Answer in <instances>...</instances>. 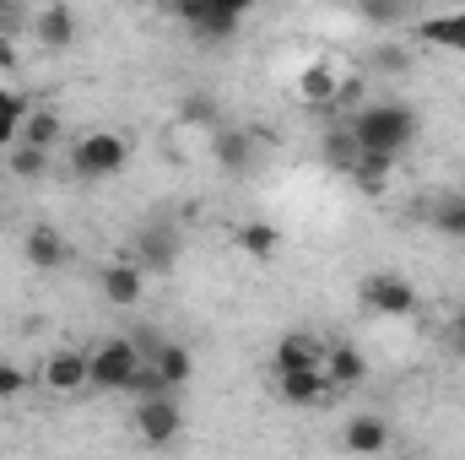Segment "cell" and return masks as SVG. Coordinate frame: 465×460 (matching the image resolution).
<instances>
[{
    "mask_svg": "<svg viewBox=\"0 0 465 460\" xmlns=\"http://www.w3.org/2000/svg\"><path fill=\"white\" fill-rule=\"evenodd\" d=\"M357 152H384V157H401L411 141H417V115L406 104H373L347 125Z\"/></svg>",
    "mask_w": 465,
    "mask_h": 460,
    "instance_id": "6da1fadb",
    "label": "cell"
},
{
    "mask_svg": "<svg viewBox=\"0 0 465 460\" xmlns=\"http://www.w3.org/2000/svg\"><path fill=\"white\" fill-rule=\"evenodd\" d=\"M124 163H130V141L119 130H87L71 146V174H82V179H114Z\"/></svg>",
    "mask_w": 465,
    "mask_h": 460,
    "instance_id": "7a4b0ae2",
    "label": "cell"
},
{
    "mask_svg": "<svg viewBox=\"0 0 465 460\" xmlns=\"http://www.w3.org/2000/svg\"><path fill=\"white\" fill-rule=\"evenodd\" d=\"M141 363H146V352L135 342H124V336L98 342L87 352V385H93V390H130V379H135Z\"/></svg>",
    "mask_w": 465,
    "mask_h": 460,
    "instance_id": "3957f363",
    "label": "cell"
},
{
    "mask_svg": "<svg viewBox=\"0 0 465 460\" xmlns=\"http://www.w3.org/2000/svg\"><path fill=\"white\" fill-rule=\"evenodd\" d=\"M357 298H362L373 315H384V320H406V315H417V287H411L406 276H390V271L362 276Z\"/></svg>",
    "mask_w": 465,
    "mask_h": 460,
    "instance_id": "277c9868",
    "label": "cell"
},
{
    "mask_svg": "<svg viewBox=\"0 0 465 460\" xmlns=\"http://www.w3.org/2000/svg\"><path fill=\"white\" fill-rule=\"evenodd\" d=\"M179 428H184V417H179V401H173V390L141 395V406H135V434H141L152 450L173 445V439H179Z\"/></svg>",
    "mask_w": 465,
    "mask_h": 460,
    "instance_id": "5b68a950",
    "label": "cell"
},
{
    "mask_svg": "<svg viewBox=\"0 0 465 460\" xmlns=\"http://www.w3.org/2000/svg\"><path fill=\"white\" fill-rule=\"evenodd\" d=\"M168 11L201 38V44H223V38H232L238 33V16H228V11H217L212 0H168Z\"/></svg>",
    "mask_w": 465,
    "mask_h": 460,
    "instance_id": "8992f818",
    "label": "cell"
},
{
    "mask_svg": "<svg viewBox=\"0 0 465 460\" xmlns=\"http://www.w3.org/2000/svg\"><path fill=\"white\" fill-rule=\"evenodd\" d=\"M325 346L314 331H287L271 352V374H298V368H325Z\"/></svg>",
    "mask_w": 465,
    "mask_h": 460,
    "instance_id": "52a82bcc",
    "label": "cell"
},
{
    "mask_svg": "<svg viewBox=\"0 0 465 460\" xmlns=\"http://www.w3.org/2000/svg\"><path fill=\"white\" fill-rule=\"evenodd\" d=\"M98 287H104V298H109L114 309H130V304H141V293H146V271H141V260H109V265L98 271Z\"/></svg>",
    "mask_w": 465,
    "mask_h": 460,
    "instance_id": "ba28073f",
    "label": "cell"
},
{
    "mask_svg": "<svg viewBox=\"0 0 465 460\" xmlns=\"http://www.w3.org/2000/svg\"><path fill=\"white\" fill-rule=\"evenodd\" d=\"M130 260H141V271L146 276H163V271H173V260H179V238L168 228H141L135 233V255Z\"/></svg>",
    "mask_w": 465,
    "mask_h": 460,
    "instance_id": "9c48e42d",
    "label": "cell"
},
{
    "mask_svg": "<svg viewBox=\"0 0 465 460\" xmlns=\"http://www.w3.org/2000/svg\"><path fill=\"white\" fill-rule=\"evenodd\" d=\"M276 390H282L287 406H320L336 385H331L325 368H298V374H276Z\"/></svg>",
    "mask_w": 465,
    "mask_h": 460,
    "instance_id": "30bf717a",
    "label": "cell"
},
{
    "mask_svg": "<svg viewBox=\"0 0 465 460\" xmlns=\"http://www.w3.org/2000/svg\"><path fill=\"white\" fill-rule=\"evenodd\" d=\"M22 255H27V265H38V271H60V265L71 260V244H65L60 228L38 223V228H27V238H22Z\"/></svg>",
    "mask_w": 465,
    "mask_h": 460,
    "instance_id": "8fae6325",
    "label": "cell"
},
{
    "mask_svg": "<svg viewBox=\"0 0 465 460\" xmlns=\"http://www.w3.org/2000/svg\"><path fill=\"white\" fill-rule=\"evenodd\" d=\"M44 385H49L54 395H76V390H87V352H49V363H44Z\"/></svg>",
    "mask_w": 465,
    "mask_h": 460,
    "instance_id": "7c38bea8",
    "label": "cell"
},
{
    "mask_svg": "<svg viewBox=\"0 0 465 460\" xmlns=\"http://www.w3.org/2000/svg\"><path fill=\"white\" fill-rule=\"evenodd\" d=\"M146 357H152V368L163 374V385H168V390L190 385V374H195V357H190V346H179V342H157Z\"/></svg>",
    "mask_w": 465,
    "mask_h": 460,
    "instance_id": "4fadbf2b",
    "label": "cell"
},
{
    "mask_svg": "<svg viewBox=\"0 0 465 460\" xmlns=\"http://www.w3.org/2000/svg\"><path fill=\"white\" fill-rule=\"evenodd\" d=\"M325 374H331V385H336V390H351V385H362L368 363H362V352H357V346L331 342V346H325Z\"/></svg>",
    "mask_w": 465,
    "mask_h": 460,
    "instance_id": "5bb4252c",
    "label": "cell"
},
{
    "mask_svg": "<svg viewBox=\"0 0 465 460\" xmlns=\"http://www.w3.org/2000/svg\"><path fill=\"white\" fill-rule=\"evenodd\" d=\"M33 33H38L44 49H71V44H76V16H71L65 5H44L38 22H33Z\"/></svg>",
    "mask_w": 465,
    "mask_h": 460,
    "instance_id": "9a60e30c",
    "label": "cell"
},
{
    "mask_svg": "<svg viewBox=\"0 0 465 460\" xmlns=\"http://www.w3.org/2000/svg\"><path fill=\"white\" fill-rule=\"evenodd\" d=\"M341 445L357 455H379V450H390V428H384V417H351Z\"/></svg>",
    "mask_w": 465,
    "mask_h": 460,
    "instance_id": "2e32d148",
    "label": "cell"
},
{
    "mask_svg": "<svg viewBox=\"0 0 465 460\" xmlns=\"http://www.w3.org/2000/svg\"><path fill=\"white\" fill-rule=\"evenodd\" d=\"M232 244H238L243 255H254V260H276L282 228H276V223H243V228L232 233Z\"/></svg>",
    "mask_w": 465,
    "mask_h": 460,
    "instance_id": "e0dca14e",
    "label": "cell"
},
{
    "mask_svg": "<svg viewBox=\"0 0 465 460\" xmlns=\"http://www.w3.org/2000/svg\"><path fill=\"white\" fill-rule=\"evenodd\" d=\"M298 93H303V104H336V93H341V76L331 71V65H303V76H298Z\"/></svg>",
    "mask_w": 465,
    "mask_h": 460,
    "instance_id": "ac0fdd59",
    "label": "cell"
},
{
    "mask_svg": "<svg viewBox=\"0 0 465 460\" xmlns=\"http://www.w3.org/2000/svg\"><path fill=\"white\" fill-rule=\"evenodd\" d=\"M422 44H439V49H455V55H465V11L428 16V22H422Z\"/></svg>",
    "mask_w": 465,
    "mask_h": 460,
    "instance_id": "d6986e66",
    "label": "cell"
},
{
    "mask_svg": "<svg viewBox=\"0 0 465 460\" xmlns=\"http://www.w3.org/2000/svg\"><path fill=\"white\" fill-rule=\"evenodd\" d=\"M16 141H33V146H54V141H60V115H54V109H33V115H22V130H16Z\"/></svg>",
    "mask_w": 465,
    "mask_h": 460,
    "instance_id": "ffe728a7",
    "label": "cell"
},
{
    "mask_svg": "<svg viewBox=\"0 0 465 460\" xmlns=\"http://www.w3.org/2000/svg\"><path fill=\"white\" fill-rule=\"evenodd\" d=\"M249 152H254V146H249V135H243V130H223V135H217V163H223L228 174H243V168L254 163Z\"/></svg>",
    "mask_w": 465,
    "mask_h": 460,
    "instance_id": "44dd1931",
    "label": "cell"
},
{
    "mask_svg": "<svg viewBox=\"0 0 465 460\" xmlns=\"http://www.w3.org/2000/svg\"><path fill=\"white\" fill-rule=\"evenodd\" d=\"M49 168V146H33V141H11V174L16 179H38Z\"/></svg>",
    "mask_w": 465,
    "mask_h": 460,
    "instance_id": "7402d4cb",
    "label": "cell"
},
{
    "mask_svg": "<svg viewBox=\"0 0 465 460\" xmlns=\"http://www.w3.org/2000/svg\"><path fill=\"white\" fill-rule=\"evenodd\" d=\"M433 223H439V233H450V238H465V195H444L433 206Z\"/></svg>",
    "mask_w": 465,
    "mask_h": 460,
    "instance_id": "603a6c76",
    "label": "cell"
},
{
    "mask_svg": "<svg viewBox=\"0 0 465 460\" xmlns=\"http://www.w3.org/2000/svg\"><path fill=\"white\" fill-rule=\"evenodd\" d=\"M22 115H27V104H22V98H11V93H0V146H11V141H16Z\"/></svg>",
    "mask_w": 465,
    "mask_h": 460,
    "instance_id": "cb8c5ba5",
    "label": "cell"
},
{
    "mask_svg": "<svg viewBox=\"0 0 465 460\" xmlns=\"http://www.w3.org/2000/svg\"><path fill=\"white\" fill-rule=\"evenodd\" d=\"M325 163H331V168H341V174L357 163V141H351V130H336V135L325 141Z\"/></svg>",
    "mask_w": 465,
    "mask_h": 460,
    "instance_id": "d4e9b609",
    "label": "cell"
},
{
    "mask_svg": "<svg viewBox=\"0 0 465 460\" xmlns=\"http://www.w3.org/2000/svg\"><path fill=\"white\" fill-rule=\"evenodd\" d=\"M22 390H27V374H22L16 363H5V357H0V401H16Z\"/></svg>",
    "mask_w": 465,
    "mask_h": 460,
    "instance_id": "484cf974",
    "label": "cell"
},
{
    "mask_svg": "<svg viewBox=\"0 0 465 460\" xmlns=\"http://www.w3.org/2000/svg\"><path fill=\"white\" fill-rule=\"evenodd\" d=\"M179 119H184V125H212V119H217V104H212V98H184V104H179Z\"/></svg>",
    "mask_w": 465,
    "mask_h": 460,
    "instance_id": "4316f807",
    "label": "cell"
},
{
    "mask_svg": "<svg viewBox=\"0 0 465 460\" xmlns=\"http://www.w3.org/2000/svg\"><path fill=\"white\" fill-rule=\"evenodd\" d=\"M212 5H217V11H228V16H238V22L254 11V0H212Z\"/></svg>",
    "mask_w": 465,
    "mask_h": 460,
    "instance_id": "83f0119b",
    "label": "cell"
},
{
    "mask_svg": "<svg viewBox=\"0 0 465 460\" xmlns=\"http://www.w3.org/2000/svg\"><path fill=\"white\" fill-rule=\"evenodd\" d=\"M362 5H368V11H373V16H395V11H401V5H406V0H362Z\"/></svg>",
    "mask_w": 465,
    "mask_h": 460,
    "instance_id": "f1b7e54d",
    "label": "cell"
},
{
    "mask_svg": "<svg viewBox=\"0 0 465 460\" xmlns=\"http://www.w3.org/2000/svg\"><path fill=\"white\" fill-rule=\"evenodd\" d=\"M450 342H455V346L465 352V309L455 315V320H450Z\"/></svg>",
    "mask_w": 465,
    "mask_h": 460,
    "instance_id": "f546056e",
    "label": "cell"
},
{
    "mask_svg": "<svg viewBox=\"0 0 465 460\" xmlns=\"http://www.w3.org/2000/svg\"><path fill=\"white\" fill-rule=\"evenodd\" d=\"M0 217H5V201H0Z\"/></svg>",
    "mask_w": 465,
    "mask_h": 460,
    "instance_id": "4dcf8cb0",
    "label": "cell"
},
{
    "mask_svg": "<svg viewBox=\"0 0 465 460\" xmlns=\"http://www.w3.org/2000/svg\"><path fill=\"white\" fill-rule=\"evenodd\" d=\"M0 11H5V0H0Z\"/></svg>",
    "mask_w": 465,
    "mask_h": 460,
    "instance_id": "1f68e13d",
    "label": "cell"
}]
</instances>
